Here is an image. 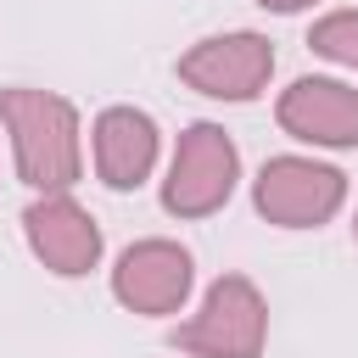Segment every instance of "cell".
Masks as SVG:
<instances>
[{
  "instance_id": "obj_6",
  "label": "cell",
  "mask_w": 358,
  "mask_h": 358,
  "mask_svg": "<svg viewBox=\"0 0 358 358\" xmlns=\"http://www.w3.org/2000/svg\"><path fill=\"white\" fill-rule=\"evenodd\" d=\"M196 285V263L179 241H134L117 252L112 263V296L129 308V313H145V319H162V313H179L185 296Z\"/></svg>"
},
{
  "instance_id": "obj_9",
  "label": "cell",
  "mask_w": 358,
  "mask_h": 358,
  "mask_svg": "<svg viewBox=\"0 0 358 358\" xmlns=\"http://www.w3.org/2000/svg\"><path fill=\"white\" fill-rule=\"evenodd\" d=\"M90 151H95V179L106 190H140L157 168L162 134L151 123V112L140 106H106L90 129Z\"/></svg>"
},
{
  "instance_id": "obj_10",
  "label": "cell",
  "mask_w": 358,
  "mask_h": 358,
  "mask_svg": "<svg viewBox=\"0 0 358 358\" xmlns=\"http://www.w3.org/2000/svg\"><path fill=\"white\" fill-rule=\"evenodd\" d=\"M308 45H313V56L358 73V11H330V17H319V22L308 28Z\"/></svg>"
},
{
  "instance_id": "obj_5",
  "label": "cell",
  "mask_w": 358,
  "mask_h": 358,
  "mask_svg": "<svg viewBox=\"0 0 358 358\" xmlns=\"http://www.w3.org/2000/svg\"><path fill=\"white\" fill-rule=\"evenodd\" d=\"M268 73H274V45L252 28L196 39L179 56V84H190L196 95H213V101H257L268 90Z\"/></svg>"
},
{
  "instance_id": "obj_7",
  "label": "cell",
  "mask_w": 358,
  "mask_h": 358,
  "mask_svg": "<svg viewBox=\"0 0 358 358\" xmlns=\"http://www.w3.org/2000/svg\"><path fill=\"white\" fill-rule=\"evenodd\" d=\"M22 235H28V252L62 280H78L101 263V224L90 218V207L73 201V190L34 196L22 207Z\"/></svg>"
},
{
  "instance_id": "obj_4",
  "label": "cell",
  "mask_w": 358,
  "mask_h": 358,
  "mask_svg": "<svg viewBox=\"0 0 358 358\" xmlns=\"http://www.w3.org/2000/svg\"><path fill=\"white\" fill-rule=\"evenodd\" d=\"M347 173L319 157H268L252 179V207L280 229H319L341 213Z\"/></svg>"
},
{
  "instance_id": "obj_3",
  "label": "cell",
  "mask_w": 358,
  "mask_h": 358,
  "mask_svg": "<svg viewBox=\"0 0 358 358\" xmlns=\"http://www.w3.org/2000/svg\"><path fill=\"white\" fill-rule=\"evenodd\" d=\"M241 179V151L218 123H190L173 145L168 179H162V207L173 218H213Z\"/></svg>"
},
{
  "instance_id": "obj_8",
  "label": "cell",
  "mask_w": 358,
  "mask_h": 358,
  "mask_svg": "<svg viewBox=\"0 0 358 358\" xmlns=\"http://www.w3.org/2000/svg\"><path fill=\"white\" fill-rule=\"evenodd\" d=\"M274 117L302 145H324V151L358 145V90L341 78H313V73L296 78L291 90H280Z\"/></svg>"
},
{
  "instance_id": "obj_2",
  "label": "cell",
  "mask_w": 358,
  "mask_h": 358,
  "mask_svg": "<svg viewBox=\"0 0 358 358\" xmlns=\"http://www.w3.org/2000/svg\"><path fill=\"white\" fill-rule=\"evenodd\" d=\"M268 302L246 274H218L201 308L173 330V347L190 358H263Z\"/></svg>"
},
{
  "instance_id": "obj_11",
  "label": "cell",
  "mask_w": 358,
  "mask_h": 358,
  "mask_svg": "<svg viewBox=\"0 0 358 358\" xmlns=\"http://www.w3.org/2000/svg\"><path fill=\"white\" fill-rule=\"evenodd\" d=\"M257 6H263V11H280V17H285V11H308L313 0H257Z\"/></svg>"
},
{
  "instance_id": "obj_12",
  "label": "cell",
  "mask_w": 358,
  "mask_h": 358,
  "mask_svg": "<svg viewBox=\"0 0 358 358\" xmlns=\"http://www.w3.org/2000/svg\"><path fill=\"white\" fill-rule=\"evenodd\" d=\"M352 235H358V218H352Z\"/></svg>"
},
{
  "instance_id": "obj_1",
  "label": "cell",
  "mask_w": 358,
  "mask_h": 358,
  "mask_svg": "<svg viewBox=\"0 0 358 358\" xmlns=\"http://www.w3.org/2000/svg\"><path fill=\"white\" fill-rule=\"evenodd\" d=\"M0 123L11 134V162L17 179L39 196L73 190L84 173V140H78V106L56 90L11 84L0 90Z\"/></svg>"
}]
</instances>
